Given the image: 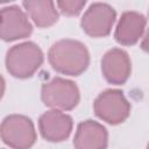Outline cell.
Returning <instances> with one entry per match:
<instances>
[{
	"label": "cell",
	"mask_w": 149,
	"mask_h": 149,
	"mask_svg": "<svg viewBox=\"0 0 149 149\" xmlns=\"http://www.w3.org/2000/svg\"><path fill=\"white\" fill-rule=\"evenodd\" d=\"M147 26V19L143 14L128 10L122 13L114 31L115 41L121 45H134L142 37Z\"/></svg>",
	"instance_id": "30bf717a"
},
{
	"label": "cell",
	"mask_w": 149,
	"mask_h": 149,
	"mask_svg": "<svg viewBox=\"0 0 149 149\" xmlns=\"http://www.w3.org/2000/svg\"><path fill=\"white\" fill-rule=\"evenodd\" d=\"M0 139L12 149H30L37 139L33 121L21 114L6 116L0 123Z\"/></svg>",
	"instance_id": "277c9868"
},
{
	"label": "cell",
	"mask_w": 149,
	"mask_h": 149,
	"mask_svg": "<svg viewBox=\"0 0 149 149\" xmlns=\"http://www.w3.org/2000/svg\"><path fill=\"white\" fill-rule=\"evenodd\" d=\"M22 6L33 20V22L40 28H47L55 24L58 21V12L56 5L50 0H28L23 1Z\"/></svg>",
	"instance_id": "7c38bea8"
},
{
	"label": "cell",
	"mask_w": 149,
	"mask_h": 149,
	"mask_svg": "<svg viewBox=\"0 0 149 149\" xmlns=\"http://www.w3.org/2000/svg\"><path fill=\"white\" fill-rule=\"evenodd\" d=\"M85 5H86V1H83V0H62L56 2V6L61 10V13L68 16L78 15L83 10Z\"/></svg>",
	"instance_id": "4fadbf2b"
},
{
	"label": "cell",
	"mask_w": 149,
	"mask_h": 149,
	"mask_svg": "<svg viewBox=\"0 0 149 149\" xmlns=\"http://www.w3.org/2000/svg\"><path fill=\"white\" fill-rule=\"evenodd\" d=\"M5 87H6L5 79H3V77L0 74V99L2 98V95H3V93H5Z\"/></svg>",
	"instance_id": "5bb4252c"
},
{
	"label": "cell",
	"mask_w": 149,
	"mask_h": 149,
	"mask_svg": "<svg viewBox=\"0 0 149 149\" xmlns=\"http://www.w3.org/2000/svg\"><path fill=\"white\" fill-rule=\"evenodd\" d=\"M101 72L109 84H125L132 72V62L128 54L120 48L109 49L102 56Z\"/></svg>",
	"instance_id": "9c48e42d"
},
{
	"label": "cell",
	"mask_w": 149,
	"mask_h": 149,
	"mask_svg": "<svg viewBox=\"0 0 149 149\" xmlns=\"http://www.w3.org/2000/svg\"><path fill=\"white\" fill-rule=\"evenodd\" d=\"M72 118L57 109L47 111L38 119L40 133L49 142H62L66 140L72 132Z\"/></svg>",
	"instance_id": "ba28073f"
},
{
	"label": "cell",
	"mask_w": 149,
	"mask_h": 149,
	"mask_svg": "<svg viewBox=\"0 0 149 149\" xmlns=\"http://www.w3.org/2000/svg\"><path fill=\"white\" fill-rule=\"evenodd\" d=\"M95 115L109 125L122 123L130 114V104L122 91L108 88L101 92L93 102Z\"/></svg>",
	"instance_id": "5b68a950"
},
{
	"label": "cell",
	"mask_w": 149,
	"mask_h": 149,
	"mask_svg": "<svg viewBox=\"0 0 149 149\" xmlns=\"http://www.w3.org/2000/svg\"><path fill=\"white\" fill-rule=\"evenodd\" d=\"M107 144V129L98 121L85 120L77 126L73 137L74 149H106Z\"/></svg>",
	"instance_id": "8fae6325"
},
{
	"label": "cell",
	"mask_w": 149,
	"mask_h": 149,
	"mask_svg": "<svg viewBox=\"0 0 149 149\" xmlns=\"http://www.w3.org/2000/svg\"><path fill=\"white\" fill-rule=\"evenodd\" d=\"M116 19L115 9L105 2H93L85 10L80 26L91 37H105L109 35Z\"/></svg>",
	"instance_id": "8992f818"
},
{
	"label": "cell",
	"mask_w": 149,
	"mask_h": 149,
	"mask_svg": "<svg viewBox=\"0 0 149 149\" xmlns=\"http://www.w3.org/2000/svg\"><path fill=\"white\" fill-rule=\"evenodd\" d=\"M6 69L15 78L26 79L31 77L43 64L42 49L31 41L13 45L6 54Z\"/></svg>",
	"instance_id": "7a4b0ae2"
},
{
	"label": "cell",
	"mask_w": 149,
	"mask_h": 149,
	"mask_svg": "<svg viewBox=\"0 0 149 149\" xmlns=\"http://www.w3.org/2000/svg\"><path fill=\"white\" fill-rule=\"evenodd\" d=\"M33 26L27 14L17 6H6L0 9V40L12 42L28 37Z\"/></svg>",
	"instance_id": "52a82bcc"
},
{
	"label": "cell",
	"mask_w": 149,
	"mask_h": 149,
	"mask_svg": "<svg viewBox=\"0 0 149 149\" xmlns=\"http://www.w3.org/2000/svg\"><path fill=\"white\" fill-rule=\"evenodd\" d=\"M48 61L56 72L76 77L88 68L90 52L84 43L77 40L63 38L50 47Z\"/></svg>",
	"instance_id": "6da1fadb"
},
{
	"label": "cell",
	"mask_w": 149,
	"mask_h": 149,
	"mask_svg": "<svg viewBox=\"0 0 149 149\" xmlns=\"http://www.w3.org/2000/svg\"><path fill=\"white\" fill-rule=\"evenodd\" d=\"M41 99L51 109L71 111L79 104L80 93L74 81L55 77L42 85Z\"/></svg>",
	"instance_id": "3957f363"
}]
</instances>
